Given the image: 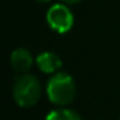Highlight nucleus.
Returning <instances> with one entry per match:
<instances>
[{
    "label": "nucleus",
    "instance_id": "1",
    "mask_svg": "<svg viewBox=\"0 0 120 120\" xmlns=\"http://www.w3.org/2000/svg\"><path fill=\"white\" fill-rule=\"evenodd\" d=\"M76 95V85L67 72H56L47 83V96L56 106L69 105Z\"/></svg>",
    "mask_w": 120,
    "mask_h": 120
},
{
    "label": "nucleus",
    "instance_id": "2",
    "mask_svg": "<svg viewBox=\"0 0 120 120\" xmlns=\"http://www.w3.org/2000/svg\"><path fill=\"white\" fill-rule=\"evenodd\" d=\"M42 86L34 75L21 74L13 83V98L21 107L34 106L40 100Z\"/></svg>",
    "mask_w": 120,
    "mask_h": 120
},
{
    "label": "nucleus",
    "instance_id": "3",
    "mask_svg": "<svg viewBox=\"0 0 120 120\" xmlns=\"http://www.w3.org/2000/svg\"><path fill=\"white\" fill-rule=\"evenodd\" d=\"M47 23L55 33H68L74 26V14L65 3H56L47 11Z\"/></svg>",
    "mask_w": 120,
    "mask_h": 120
},
{
    "label": "nucleus",
    "instance_id": "4",
    "mask_svg": "<svg viewBox=\"0 0 120 120\" xmlns=\"http://www.w3.org/2000/svg\"><path fill=\"white\" fill-rule=\"evenodd\" d=\"M35 64L44 74H56L62 67V61L55 52L52 51H44L37 55Z\"/></svg>",
    "mask_w": 120,
    "mask_h": 120
},
{
    "label": "nucleus",
    "instance_id": "5",
    "mask_svg": "<svg viewBox=\"0 0 120 120\" xmlns=\"http://www.w3.org/2000/svg\"><path fill=\"white\" fill-rule=\"evenodd\" d=\"M10 62H11V67L16 72L19 74H27L31 67H33V55L28 49L26 48H16L11 55H10Z\"/></svg>",
    "mask_w": 120,
    "mask_h": 120
},
{
    "label": "nucleus",
    "instance_id": "6",
    "mask_svg": "<svg viewBox=\"0 0 120 120\" xmlns=\"http://www.w3.org/2000/svg\"><path fill=\"white\" fill-rule=\"evenodd\" d=\"M45 120H82L81 116L72 110V109H56L48 113V116L45 117Z\"/></svg>",
    "mask_w": 120,
    "mask_h": 120
},
{
    "label": "nucleus",
    "instance_id": "7",
    "mask_svg": "<svg viewBox=\"0 0 120 120\" xmlns=\"http://www.w3.org/2000/svg\"><path fill=\"white\" fill-rule=\"evenodd\" d=\"M62 3H65V4H75V3H79V2H82V0H61Z\"/></svg>",
    "mask_w": 120,
    "mask_h": 120
},
{
    "label": "nucleus",
    "instance_id": "8",
    "mask_svg": "<svg viewBox=\"0 0 120 120\" xmlns=\"http://www.w3.org/2000/svg\"><path fill=\"white\" fill-rule=\"evenodd\" d=\"M37 2H40V3H45V2H49V0H37Z\"/></svg>",
    "mask_w": 120,
    "mask_h": 120
}]
</instances>
